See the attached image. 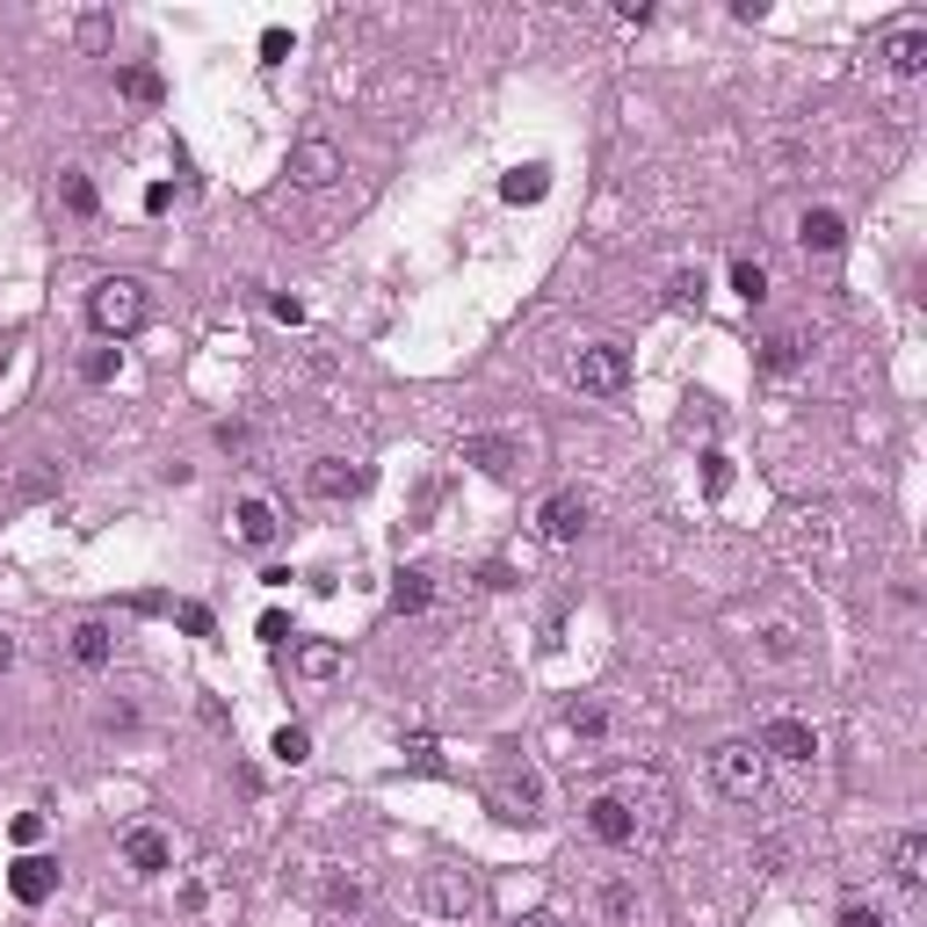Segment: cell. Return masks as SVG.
I'll return each instance as SVG.
<instances>
[{
  "instance_id": "6da1fadb",
  "label": "cell",
  "mask_w": 927,
  "mask_h": 927,
  "mask_svg": "<svg viewBox=\"0 0 927 927\" xmlns=\"http://www.w3.org/2000/svg\"><path fill=\"white\" fill-rule=\"evenodd\" d=\"M413 898H421V913H427V920H456V927H464L478 906H486L478 877H472V869H456V863H435V869H421Z\"/></svg>"
},
{
  "instance_id": "7a4b0ae2",
  "label": "cell",
  "mask_w": 927,
  "mask_h": 927,
  "mask_svg": "<svg viewBox=\"0 0 927 927\" xmlns=\"http://www.w3.org/2000/svg\"><path fill=\"white\" fill-rule=\"evenodd\" d=\"M145 283H131V275H109V283H94L88 290V320H94V334H109V341H131L138 326H145Z\"/></svg>"
},
{
  "instance_id": "3957f363",
  "label": "cell",
  "mask_w": 927,
  "mask_h": 927,
  "mask_svg": "<svg viewBox=\"0 0 927 927\" xmlns=\"http://www.w3.org/2000/svg\"><path fill=\"white\" fill-rule=\"evenodd\" d=\"M711 783L725 797H739V805H754L760 790H768V754H760L754 739H725L711 746Z\"/></svg>"
},
{
  "instance_id": "277c9868",
  "label": "cell",
  "mask_w": 927,
  "mask_h": 927,
  "mask_svg": "<svg viewBox=\"0 0 927 927\" xmlns=\"http://www.w3.org/2000/svg\"><path fill=\"white\" fill-rule=\"evenodd\" d=\"M573 384L587 399H616L631 384V355L616 349V341H594V349H580V363H573Z\"/></svg>"
},
{
  "instance_id": "5b68a950",
  "label": "cell",
  "mask_w": 927,
  "mask_h": 927,
  "mask_svg": "<svg viewBox=\"0 0 927 927\" xmlns=\"http://www.w3.org/2000/svg\"><path fill=\"white\" fill-rule=\"evenodd\" d=\"M754 746H760L768 760H783V768H812V754H819V732H812L805 717H768Z\"/></svg>"
},
{
  "instance_id": "8992f818",
  "label": "cell",
  "mask_w": 927,
  "mask_h": 927,
  "mask_svg": "<svg viewBox=\"0 0 927 927\" xmlns=\"http://www.w3.org/2000/svg\"><path fill=\"white\" fill-rule=\"evenodd\" d=\"M587 834L602 840V848H638V812H631V797L624 790L587 797Z\"/></svg>"
},
{
  "instance_id": "52a82bcc",
  "label": "cell",
  "mask_w": 927,
  "mask_h": 927,
  "mask_svg": "<svg viewBox=\"0 0 927 927\" xmlns=\"http://www.w3.org/2000/svg\"><path fill=\"white\" fill-rule=\"evenodd\" d=\"M341 145H326V138H298V145H290V182L298 189H334L341 182Z\"/></svg>"
},
{
  "instance_id": "ba28073f",
  "label": "cell",
  "mask_w": 927,
  "mask_h": 927,
  "mask_svg": "<svg viewBox=\"0 0 927 927\" xmlns=\"http://www.w3.org/2000/svg\"><path fill=\"white\" fill-rule=\"evenodd\" d=\"M493 812H501V819H515V826L544 819V783H536L530 768H507V776L493 783Z\"/></svg>"
},
{
  "instance_id": "9c48e42d",
  "label": "cell",
  "mask_w": 927,
  "mask_h": 927,
  "mask_svg": "<svg viewBox=\"0 0 927 927\" xmlns=\"http://www.w3.org/2000/svg\"><path fill=\"white\" fill-rule=\"evenodd\" d=\"M304 486L320 493V501H355V493L370 486V472H363V464H349V456H320V464H312V478H304Z\"/></svg>"
},
{
  "instance_id": "30bf717a",
  "label": "cell",
  "mask_w": 927,
  "mask_h": 927,
  "mask_svg": "<svg viewBox=\"0 0 927 927\" xmlns=\"http://www.w3.org/2000/svg\"><path fill=\"white\" fill-rule=\"evenodd\" d=\"M8 891H16V906H44V898L59 891V863H51V855H22V863L8 869Z\"/></svg>"
},
{
  "instance_id": "8fae6325",
  "label": "cell",
  "mask_w": 927,
  "mask_h": 927,
  "mask_svg": "<svg viewBox=\"0 0 927 927\" xmlns=\"http://www.w3.org/2000/svg\"><path fill=\"white\" fill-rule=\"evenodd\" d=\"M536 530H544V544H580V530H587V501H580V493H551L544 515H536Z\"/></svg>"
},
{
  "instance_id": "7c38bea8",
  "label": "cell",
  "mask_w": 927,
  "mask_h": 927,
  "mask_svg": "<svg viewBox=\"0 0 927 927\" xmlns=\"http://www.w3.org/2000/svg\"><path fill=\"white\" fill-rule=\"evenodd\" d=\"M123 863H131L138 877H160V869L174 863V848H168L160 826H131V834H123Z\"/></svg>"
},
{
  "instance_id": "4fadbf2b",
  "label": "cell",
  "mask_w": 927,
  "mask_h": 927,
  "mask_svg": "<svg viewBox=\"0 0 927 927\" xmlns=\"http://www.w3.org/2000/svg\"><path fill=\"white\" fill-rule=\"evenodd\" d=\"M891 884L898 891H920L927 884V834L920 826H906V834L891 840Z\"/></svg>"
},
{
  "instance_id": "5bb4252c",
  "label": "cell",
  "mask_w": 927,
  "mask_h": 927,
  "mask_svg": "<svg viewBox=\"0 0 927 927\" xmlns=\"http://www.w3.org/2000/svg\"><path fill=\"white\" fill-rule=\"evenodd\" d=\"M464 464H478L486 478H515V442L507 435H464Z\"/></svg>"
},
{
  "instance_id": "9a60e30c",
  "label": "cell",
  "mask_w": 927,
  "mask_h": 927,
  "mask_svg": "<svg viewBox=\"0 0 927 927\" xmlns=\"http://www.w3.org/2000/svg\"><path fill=\"white\" fill-rule=\"evenodd\" d=\"M797 240H805V254H840V246H848V225H840V211H805Z\"/></svg>"
},
{
  "instance_id": "2e32d148",
  "label": "cell",
  "mask_w": 927,
  "mask_h": 927,
  "mask_svg": "<svg viewBox=\"0 0 927 927\" xmlns=\"http://www.w3.org/2000/svg\"><path fill=\"white\" fill-rule=\"evenodd\" d=\"M232 530H240V544H275V530H283V522H275V507L269 501H240L232 507Z\"/></svg>"
},
{
  "instance_id": "e0dca14e",
  "label": "cell",
  "mask_w": 927,
  "mask_h": 927,
  "mask_svg": "<svg viewBox=\"0 0 927 927\" xmlns=\"http://www.w3.org/2000/svg\"><path fill=\"white\" fill-rule=\"evenodd\" d=\"M427 602H435V573H421V565L392 573V608H399V616H421Z\"/></svg>"
},
{
  "instance_id": "ac0fdd59",
  "label": "cell",
  "mask_w": 927,
  "mask_h": 927,
  "mask_svg": "<svg viewBox=\"0 0 927 927\" xmlns=\"http://www.w3.org/2000/svg\"><path fill=\"white\" fill-rule=\"evenodd\" d=\"M884 59H891L898 80H920L927 73V30H898L891 44H884Z\"/></svg>"
},
{
  "instance_id": "d6986e66",
  "label": "cell",
  "mask_w": 927,
  "mask_h": 927,
  "mask_svg": "<svg viewBox=\"0 0 927 927\" xmlns=\"http://www.w3.org/2000/svg\"><path fill=\"white\" fill-rule=\"evenodd\" d=\"M501 197H507V203H544V197H551V168H544V160H530V168L501 174Z\"/></svg>"
},
{
  "instance_id": "ffe728a7",
  "label": "cell",
  "mask_w": 927,
  "mask_h": 927,
  "mask_svg": "<svg viewBox=\"0 0 927 927\" xmlns=\"http://www.w3.org/2000/svg\"><path fill=\"white\" fill-rule=\"evenodd\" d=\"M298 674H304V682H334V674H341V645L304 638V645H298Z\"/></svg>"
},
{
  "instance_id": "44dd1931",
  "label": "cell",
  "mask_w": 927,
  "mask_h": 927,
  "mask_svg": "<svg viewBox=\"0 0 927 927\" xmlns=\"http://www.w3.org/2000/svg\"><path fill=\"white\" fill-rule=\"evenodd\" d=\"M109 653H117L109 624H73V659L80 667H109Z\"/></svg>"
},
{
  "instance_id": "7402d4cb",
  "label": "cell",
  "mask_w": 927,
  "mask_h": 927,
  "mask_svg": "<svg viewBox=\"0 0 927 927\" xmlns=\"http://www.w3.org/2000/svg\"><path fill=\"white\" fill-rule=\"evenodd\" d=\"M59 203H66L73 218H94V211H102V197H94V182H88L80 168H66V174H59Z\"/></svg>"
},
{
  "instance_id": "603a6c76",
  "label": "cell",
  "mask_w": 927,
  "mask_h": 927,
  "mask_svg": "<svg viewBox=\"0 0 927 927\" xmlns=\"http://www.w3.org/2000/svg\"><path fill=\"white\" fill-rule=\"evenodd\" d=\"M117 88H123V102H138V109H152V102H160V94H168V88H160V73H152V66H123V80H117Z\"/></svg>"
},
{
  "instance_id": "cb8c5ba5",
  "label": "cell",
  "mask_w": 927,
  "mask_h": 927,
  "mask_svg": "<svg viewBox=\"0 0 927 927\" xmlns=\"http://www.w3.org/2000/svg\"><path fill=\"white\" fill-rule=\"evenodd\" d=\"M269 754L283 760V768H298V760H312V732H304V725H283V732L269 739Z\"/></svg>"
},
{
  "instance_id": "d4e9b609",
  "label": "cell",
  "mask_w": 927,
  "mask_h": 927,
  "mask_svg": "<svg viewBox=\"0 0 927 927\" xmlns=\"http://www.w3.org/2000/svg\"><path fill=\"white\" fill-rule=\"evenodd\" d=\"M760 370H776V377H783V370H797V334H768V341H760Z\"/></svg>"
},
{
  "instance_id": "484cf974",
  "label": "cell",
  "mask_w": 927,
  "mask_h": 927,
  "mask_svg": "<svg viewBox=\"0 0 927 927\" xmlns=\"http://www.w3.org/2000/svg\"><path fill=\"white\" fill-rule=\"evenodd\" d=\"M732 290H739L746 304H760L768 298V269H760V261H739V269H732Z\"/></svg>"
},
{
  "instance_id": "4316f807",
  "label": "cell",
  "mask_w": 927,
  "mask_h": 927,
  "mask_svg": "<svg viewBox=\"0 0 927 927\" xmlns=\"http://www.w3.org/2000/svg\"><path fill=\"white\" fill-rule=\"evenodd\" d=\"M174 624H182L189 638H211V631H218V624H211V608H203V602H174Z\"/></svg>"
},
{
  "instance_id": "83f0119b",
  "label": "cell",
  "mask_w": 927,
  "mask_h": 927,
  "mask_svg": "<svg viewBox=\"0 0 927 927\" xmlns=\"http://www.w3.org/2000/svg\"><path fill=\"white\" fill-rule=\"evenodd\" d=\"M667 304H682V312H688V304H703V269H682V275H674V283H667Z\"/></svg>"
},
{
  "instance_id": "f1b7e54d",
  "label": "cell",
  "mask_w": 927,
  "mask_h": 927,
  "mask_svg": "<svg viewBox=\"0 0 927 927\" xmlns=\"http://www.w3.org/2000/svg\"><path fill=\"white\" fill-rule=\"evenodd\" d=\"M703 486H711V501L732 486V456H725V450H711V456H703Z\"/></svg>"
},
{
  "instance_id": "f546056e",
  "label": "cell",
  "mask_w": 927,
  "mask_h": 927,
  "mask_svg": "<svg viewBox=\"0 0 927 927\" xmlns=\"http://www.w3.org/2000/svg\"><path fill=\"white\" fill-rule=\"evenodd\" d=\"M218 450L246 456V450H254V427H246V421H218Z\"/></svg>"
},
{
  "instance_id": "4dcf8cb0",
  "label": "cell",
  "mask_w": 927,
  "mask_h": 927,
  "mask_svg": "<svg viewBox=\"0 0 927 927\" xmlns=\"http://www.w3.org/2000/svg\"><path fill=\"white\" fill-rule=\"evenodd\" d=\"M326 906H334V913H355V906H363V884H355V877H334V884H326Z\"/></svg>"
},
{
  "instance_id": "1f68e13d",
  "label": "cell",
  "mask_w": 927,
  "mask_h": 927,
  "mask_svg": "<svg viewBox=\"0 0 927 927\" xmlns=\"http://www.w3.org/2000/svg\"><path fill=\"white\" fill-rule=\"evenodd\" d=\"M840 927H891V913H884V906H863V898H855V906H840Z\"/></svg>"
},
{
  "instance_id": "d6a6232c",
  "label": "cell",
  "mask_w": 927,
  "mask_h": 927,
  "mask_svg": "<svg viewBox=\"0 0 927 927\" xmlns=\"http://www.w3.org/2000/svg\"><path fill=\"white\" fill-rule=\"evenodd\" d=\"M80 377H88V384H109V377H117V349H94L88 363H80Z\"/></svg>"
},
{
  "instance_id": "836d02e7",
  "label": "cell",
  "mask_w": 927,
  "mask_h": 927,
  "mask_svg": "<svg viewBox=\"0 0 927 927\" xmlns=\"http://www.w3.org/2000/svg\"><path fill=\"white\" fill-rule=\"evenodd\" d=\"M573 732H580V739H602V732H608V711H594V703H580V711H573Z\"/></svg>"
},
{
  "instance_id": "e575fe53",
  "label": "cell",
  "mask_w": 927,
  "mask_h": 927,
  "mask_svg": "<svg viewBox=\"0 0 927 927\" xmlns=\"http://www.w3.org/2000/svg\"><path fill=\"white\" fill-rule=\"evenodd\" d=\"M406 754H413V768H427V776H442V754H435V739H421V732H413V739H406Z\"/></svg>"
},
{
  "instance_id": "d590c367",
  "label": "cell",
  "mask_w": 927,
  "mask_h": 927,
  "mask_svg": "<svg viewBox=\"0 0 927 927\" xmlns=\"http://www.w3.org/2000/svg\"><path fill=\"white\" fill-rule=\"evenodd\" d=\"M290 59V30H261V66H283Z\"/></svg>"
},
{
  "instance_id": "8d00e7d4",
  "label": "cell",
  "mask_w": 927,
  "mask_h": 927,
  "mask_svg": "<svg viewBox=\"0 0 927 927\" xmlns=\"http://www.w3.org/2000/svg\"><path fill=\"white\" fill-rule=\"evenodd\" d=\"M80 44L102 51V44H109V16H88V22H80Z\"/></svg>"
},
{
  "instance_id": "74e56055",
  "label": "cell",
  "mask_w": 927,
  "mask_h": 927,
  "mask_svg": "<svg viewBox=\"0 0 927 927\" xmlns=\"http://www.w3.org/2000/svg\"><path fill=\"white\" fill-rule=\"evenodd\" d=\"M269 312H275L283 326H304V304H298V298H269Z\"/></svg>"
},
{
  "instance_id": "f35d334b",
  "label": "cell",
  "mask_w": 927,
  "mask_h": 927,
  "mask_svg": "<svg viewBox=\"0 0 927 927\" xmlns=\"http://www.w3.org/2000/svg\"><path fill=\"white\" fill-rule=\"evenodd\" d=\"M261 645H290V624H283V616H275V608H269V616H261Z\"/></svg>"
},
{
  "instance_id": "ab89813d",
  "label": "cell",
  "mask_w": 927,
  "mask_h": 927,
  "mask_svg": "<svg viewBox=\"0 0 927 927\" xmlns=\"http://www.w3.org/2000/svg\"><path fill=\"white\" fill-rule=\"evenodd\" d=\"M515 927H565V920H558V913H544V906H536V913H522Z\"/></svg>"
},
{
  "instance_id": "60d3db41",
  "label": "cell",
  "mask_w": 927,
  "mask_h": 927,
  "mask_svg": "<svg viewBox=\"0 0 927 927\" xmlns=\"http://www.w3.org/2000/svg\"><path fill=\"white\" fill-rule=\"evenodd\" d=\"M16 667V638H8V631H0V674Z\"/></svg>"
}]
</instances>
